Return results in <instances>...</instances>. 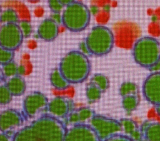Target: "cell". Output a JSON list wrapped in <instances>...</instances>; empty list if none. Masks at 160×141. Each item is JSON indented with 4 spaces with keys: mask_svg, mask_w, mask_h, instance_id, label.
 <instances>
[{
    "mask_svg": "<svg viewBox=\"0 0 160 141\" xmlns=\"http://www.w3.org/2000/svg\"><path fill=\"white\" fill-rule=\"evenodd\" d=\"M58 67L71 84H80L89 77L91 65L87 55L80 51L72 50L61 59Z\"/></svg>",
    "mask_w": 160,
    "mask_h": 141,
    "instance_id": "cell-1",
    "label": "cell"
},
{
    "mask_svg": "<svg viewBox=\"0 0 160 141\" xmlns=\"http://www.w3.org/2000/svg\"><path fill=\"white\" fill-rule=\"evenodd\" d=\"M30 126L39 141H63L68 129L59 118L49 115L41 116Z\"/></svg>",
    "mask_w": 160,
    "mask_h": 141,
    "instance_id": "cell-2",
    "label": "cell"
},
{
    "mask_svg": "<svg viewBox=\"0 0 160 141\" xmlns=\"http://www.w3.org/2000/svg\"><path fill=\"white\" fill-rule=\"evenodd\" d=\"M132 54L136 64L148 69L160 61V43L153 37H142L134 43Z\"/></svg>",
    "mask_w": 160,
    "mask_h": 141,
    "instance_id": "cell-3",
    "label": "cell"
},
{
    "mask_svg": "<svg viewBox=\"0 0 160 141\" xmlns=\"http://www.w3.org/2000/svg\"><path fill=\"white\" fill-rule=\"evenodd\" d=\"M84 42L91 55L104 56L113 48L114 35L108 27L99 24L91 29Z\"/></svg>",
    "mask_w": 160,
    "mask_h": 141,
    "instance_id": "cell-4",
    "label": "cell"
},
{
    "mask_svg": "<svg viewBox=\"0 0 160 141\" xmlns=\"http://www.w3.org/2000/svg\"><path fill=\"white\" fill-rule=\"evenodd\" d=\"M91 21V11L83 2L74 1L66 6L62 14V24L73 32L84 31Z\"/></svg>",
    "mask_w": 160,
    "mask_h": 141,
    "instance_id": "cell-5",
    "label": "cell"
},
{
    "mask_svg": "<svg viewBox=\"0 0 160 141\" xmlns=\"http://www.w3.org/2000/svg\"><path fill=\"white\" fill-rule=\"evenodd\" d=\"M89 122L101 141L119 134L121 131L119 120L110 117L95 114Z\"/></svg>",
    "mask_w": 160,
    "mask_h": 141,
    "instance_id": "cell-6",
    "label": "cell"
},
{
    "mask_svg": "<svg viewBox=\"0 0 160 141\" xmlns=\"http://www.w3.org/2000/svg\"><path fill=\"white\" fill-rule=\"evenodd\" d=\"M24 37L18 23H4L0 27V46L14 51L22 44Z\"/></svg>",
    "mask_w": 160,
    "mask_h": 141,
    "instance_id": "cell-7",
    "label": "cell"
},
{
    "mask_svg": "<svg viewBox=\"0 0 160 141\" xmlns=\"http://www.w3.org/2000/svg\"><path fill=\"white\" fill-rule=\"evenodd\" d=\"M49 100L46 95L39 91L28 94L23 101V110L26 116L32 118L39 112L47 110Z\"/></svg>",
    "mask_w": 160,
    "mask_h": 141,
    "instance_id": "cell-8",
    "label": "cell"
},
{
    "mask_svg": "<svg viewBox=\"0 0 160 141\" xmlns=\"http://www.w3.org/2000/svg\"><path fill=\"white\" fill-rule=\"evenodd\" d=\"M63 141H101L96 132L85 123L74 124L68 129Z\"/></svg>",
    "mask_w": 160,
    "mask_h": 141,
    "instance_id": "cell-9",
    "label": "cell"
},
{
    "mask_svg": "<svg viewBox=\"0 0 160 141\" xmlns=\"http://www.w3.org/2000/svg\"><path fill=\"white\" fill-rule=\"evenodd\" d=\"M142 92L149 103L154 106L160 105V71L151 72L145 79Z\"/></svg>",
    "mask_w": 160,
    "mask_h": 141,
    "instance_id": "cell-10",
    "label": "cell"
},
{
    "mask_svg": "<svg viewBox=\"0 0 160 141\" xmlns=\"http://www.w3.org/2000/svg\"><path fill=\"white\" fill-rule=\"evenodd\" d=\"M24 122L21 114L14 109H7L0 113V131L10 133Z\"/></svg>",
    "mask_w": 160,
    "mask_h": 141,
    "instance_id": "cell-11",
    "label": "cell"
},
{
    "mask_svg": "<svg viewBox=\"0 0 160 141\" xmlns=\"http://www.w3.org/2000/svg\"><path fill=\"white\" fill-rule=\"evenodd\" d=\"M73 104V102L67 97L56 96L49 101L47 110L52 116L57 118H64L74 110Z\"/></svg>",
    "mask_w": 160,
    "mask_h": 141,
    "instance_id": "cell-12",
    "label": "cell"
},
{
    "mask_svg": "<svg viewBox=\"0 0 160 141\" xmlns=\"http://www.w3.org/2000/svg\"><path fill=\"white\" fill-rule=\"evenodd\" d=\"M59 24L51 17L44 19L39 24L37 30L39 39L48 42L56 39L59 35Z\"/></svg>",
    "mask_w": 160,
    "mask_h": 141,
    "instance_id": "cell-13",
    "label": "cell"
},
{
    "mask_svg": "<svg viewBox=\"0 0 160 141\" xmlns=\"http://www.w3.org/2000/svg\"><path fill=\"white\" fill-rule=\"evenodd\" d=\"M142 139L146 141H160V122L146 120L140 127Z\"/></svg>",
    "mask_w": 160,
    "mask_h": 141,
    "instance_id": "cell-14",
    "label": "cell"
},
{
    "mask_svg": "<svg viewBox=\"0 0 160 141\" xmlns=\"http://www.w3.org/2000/svg\"><path fill=\"white\" fill-rule=\"evenodd\" d=\"M121 131L129 136L134 141H141L142 139L140 127L136 121L129 118H122L119 120Z\"/></svg>",
    "mask_w": 160,
    "mask_h": 141,
    "instance_id": "cell-15",
    "label": "cell"
},
{
    "mask_svg": "<svg viewBox=\"0 0 160 141\" xmlns=\"http://www.w3.org/2000/svg\"><path fill=\"white\" fill-rule=\"evenodd\" d=\"M6 85L12 96H20L22 95L25 92L27 87L25 79L22 75H16L10 77L6 82Z\"/></svg>",
    "mask_w": 160,
    "mask_h": 141,
    "instance_id": "cell-16",
    "label": "cell"
},
{
    "mask_svg": "<svg viewBox=\"0 0 160 141\" xmlns=\"http://www.w3.org/2000/svg\"><path fill=\"white\" fill-rule=\"evenodd\" d=\"M49 81L51 85L58 90H66L71 85V84L63 76L58 67L53 68L51 71Z\"/></svg>",
    "mask_w": 160,
    "mask_h": 141,
    "instance_id": "cell-17",
    "label": "cell"
},
{
    "mask_svg": "<svg viewBox=\"0 0 160 141\" xmlns=\"http://www.w3.org/2000/svg\"><path fill=\"white\" fill-rule=\"evenodd\" d=\"M11 141H39L30 125L25 126L15 132Z\"/></svg>",
    "mask_w": 160,
    "mask_h": 141,
    "instance_id": "cell-18",
    "label": "cell"
},
{
    "mask_svg": "<svg viewBox=\"0 0 160 141\" xmlns=\"http://www.w3.org/2000/svg\"><path fill=\"white\" fill-rule=\"evenodd\" d=\"M139 102V94H131L122 97L121 104L124 110L128 113H131L136 109Z\"/></svg>",
    "mask_w": 160,
    "mask_h": 141,
    "instance_id": "cell-19",
    "label": "cell"
},
{
    "mask_svg": "<svg viewBox=\"0 0 160 141\" xmlns=\"http://www.w3.org/2000/svg\"><path fill=\"white\" fill-rule=\"evenodd\" d=\"M102 92L95 84L89 81L86 87V96L88 102H95L99 100Z\"/></svg>",
    "mask_w": 160,
    "mask_h": 141,
    "instance_id": "cell-20",
    "label": "cell"
},
{
    "mask_svg": "<svg viewBox=\"0 0 160 141\" xmlns=\"http://www.w3.org/2000/svg\"><path fill=\"white\" fill-rule=\"evenodd\" d=\"M19 16L16 11L12 8L8 7L2 11L0 16V22L2 23H18L19 21Z\"/></svg>",
    "mask_w": 160,
    "mask_h": 141,
    "instance_id": "cell-21",
    "label": "cell"
},
{
    "mask_svg": "<svg viewBox=\"0 0 160 141\" xmlns=\"http://www.w3.org/2000/svg\"><path fill=\"white\" fill-rule=\"evenodd\" d=\"M119 92L122 97L128 95L139 94V87L134 82L124 81L121 84Z\"/></svg>",
    "mask_w": 160,
    "mask_h": 141,
    "instance_id": "cell-22",
    "label": "cell"
},
{
    "mask_svg": "<svg viewBox=\"0 0 160 141\" xmlns=\"http://www.w3.org/2000/svg\"><path fill=\"white\" fill-rule=\"evenodd\" d=\"M90 81L99 87L102 93L107 90L109 86V80L108 77L102 74L97 73L94 74L91 77Z\"/></svg>",
    "mask_w": 160,
    "mask_h": 141,
    "instance_id": "cell-23",
    "label": "cell"
},
{
    "mask_svg": "<svg viewBox=\"0 0 160 141\" xmlns=\"http://www.w3.org/2000/svg\"><path fill=\"white\" fill-rule=\"evenodd\" d=\"M76 112L77 113L79 123H85V122L89 121L96 114L91 108L86 106L79 107L76 110Z\"/></svg>",
    "mask_w": 160,
    "mask_h": 141,
    "instance_id": "cell-24",
    "label": "cell"
},
{
    "mask_svg": "<svg viewBox=\"0 0 160 141\" xmlns=\"http://www.w3.org/2000/svg\"><path fill=\"white\" fill-rule=\"evenodd\" d=\"M18 65L14 61H11L2 66V72L4 77L10 78L18 75Z\"/></svg>",
    "mask_w": 160,
    "mask_h": 141,
    "instance_id": "cell-25",
    "label": "cell"
},
{
    "mask_svg": "<svg viewBox=\"0 0 160 141\" xmlns=\"http://www.w3.org/2000/svg\"><path fill=\"white\" fill-rule=\"evenodd\" d=\"M12 97L6 84L0 85V105H6L9 104Z\"/></svg>",
    "mask_w": 160,
    "mask_h": 141,
    "instance_id": "cell-26",
    "label": "cell"
},
{
    "mask_svg": "<svg viewBox=\"0 0 160 141\" xmlns=\"http://www.w3.org/2000/svg\"><path fill=\"white\" fill-rule=\"evenodd\" d=\"M19 27L24 38L29 37L33 31V28L31 23L26 19H21L18 22Z\"/></svg>",
    "mask_w": 160,
    "mask_h": 141,
    "instance_id": "cell-27",
    "label": "cell"
},
{
    "mask_svg": "<svg viewBox=\"0 0 160 141\" xmlns=\"http://www.w3.org/2000/svg\"><path fill=\"white\" fill-rule=\"evenodd\" d=\"M14 51L0 46V65L2 66L13 60Z\"/></svg>",
    "mask_w": 160,
    "mask_h": 141,
    "instance_id": "cell-28",
    "label": "cell"
},
{
    "mask_svg": "<svg viewBox=\"0 0 160 141\" xmlns=\"http://www.w3.org/2000/svg\"><path fill=\"white\" fill-rule=\"evenodd\" d=\"M48 4L52 12H61L64 7L59 0H48Z\"/></svg>",
    "mask_w": 160,
    "mask_h": 141,
    "instance_id": "cell-29",
    "label": "cell"
},
{
    "mask_svg": "<svg viewBox=\"0 0 160 141\" xmlns=\"http://www.w3.org/2000/svg\"><path fill=\"white\" fill-rule=\"evenodd\" d=\"M104 141H134L132 138L126 134H118L109 138L106 139Z\"/></svg>",
    "mask_w": 160,
    "mask_h": 141,
    "instance_id": "cell-30",
    "label": "cell"
},
{
    "mask_svg": "<svg viewBox=\"0 0 160 141\" xmlns=\"http://www.w3.org/2000/svg\"><path fill=\"white\" fill-rule=\"evenodd\" d=\"M49 17H51L59 25L62 24V14H61V12H52Z\"/></svg>",
    "mask_w": 160,
    "mask_h": 141,
    "instance_id": "cell-31",
    "label": "cell"
},
{
    "mask_svg": "<svg viewBox=\"0 0 160 141\" xmlns=\"http://www.w3.org/2000/svg\"><path fill=\"white\" fill-rule=\"evenodd\" d=\"M79 49H80V51L81 52L84 53V54H86V55H87V54L91 55L90 53H89V50H88V49L87 47V46H86V43L84 42V41H82L80 43V44H79Z\"/></svg>",
    "mask_w": 160,
    "mask_h": 141,
    "instance_id": "cell-32",
    "label": "cell"
},
{
    "mask_svg": "<svg viewBox=\"0 0 160 141\" xmlns=\"http://www.w3.org/2000/svg\"><path fill=\"white\" fill-rule=\"evenodd\" d=\"M151 72H159L160 71V61L157 62L156 64H154L152 66H151L150 68L148 69Z\"/></svg>",
    "mask_w": 160,
    "mask_h": 141,
    "instance_id": "cell-33",
    "label": "cell"
},
{
    "mask_svg": "<svg viewBox=\"0 0 160 141\" xmlns=\"http://www.w3.org/2000/svg\"><path fill=\"white\" fill-rule=\"evenodd\" d=\"M9 133H0V141H10Z\"/></svg>",
    "mask_w": 160,
    "mask_h": 141,
    "instance_id": "cell-34",
    "label": "cell"
},
{
    "mask_svg": "<svg viewBox=\"0 0 160 141\" xmlns=\"http://www.w3.org/2000/svg\"><path fill=\"white\" fill-rule=\"evenodd\" d=\"M26 72V68L24 65H19L18 67V75H22Z\"/></svg>",
    "mask_w": 160,
    "mask_h": 141,
    "instance_id": "cell-35",
    "label": "cell"
},
{
    "mask_svg": "<svg viewBox=\"0 0 160 141\" xmlns=\"http://www.w3.org/2000/svg\"><path fill=\"white\" fill-rule=\"evenodd\" d=\"M59 1L63 6H66L70 4L71 3L73 2L75 0H59Z\"/></svg>",
    "mask_w": 160,
    "mask_h": 141,
    "instance_id": "cell-36",
    "label": "cell"
},
{
    "mask_svg": "<svg viewBox=\"0 0 160 141\" xmlns=\"http://www.w3.org/2000/svg\"><path fill=\"white\" fill-rule=\"evenodd\" d=\"M154 110L156 114L160 117V105L154 106Z\"/></svg>",
    "mask_w": 160,
    "mask_h": 141,
    "instance_id": "cell-37",
    "label": "cell"
},
{
    "mask_svg": "<svg viewBox=\"0 0 160 141\" xmlns=\"http://www.w3.org/2000/svg\"><path fill=\"white\" fill-rule=\"evenodd\" d=\"M1 12H2V9H1V4H0V16H1Z\"/></svg>",
    "mask_w": 160,
    "mask_h": 141,
    "instance_id": "cell-38",
    "label": "cell"
},
{
    "mask_svg": "<svg viewBox=\"0 0 160 141\" xmlns=\"http://www.w3.org/2000/svg\"><path fill=\"white\" fill-rule=\"evenodd\" d=\"M0 82H1V79H0Z\"/></svg>",
    "mask_w": 160,
    "mask_h": 141,
    "instance_id": "cell-39",
    "label": "cell"
}]
</instances>
